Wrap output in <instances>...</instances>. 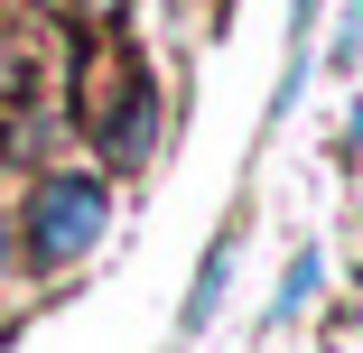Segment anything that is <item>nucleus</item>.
<instances>
[{"label":"nucleus","instance_id":"f03ea898","mask_svg":"<svg viewBox=\"0 0 363 353\" xmlns=\"http://www.w3.org/2000/svg\"><path fill=\"white\" fill-rule=\"evenodd\" d=\"M19 260L38 270V279H56V270H75L103 233H112V186L103 177H84V168H47L38 186H28V204H19Z\"/></svg>","mask_w":363,"mask_h":353},{"label":"nucleus","instance_id":"20e7f679","mask_svg":"<svg viewBox=\"0 0 363 353\" xmlns=\"http://www.w3.org/2000/svg\"><path fill=\"white\" fill-rule=\"evenodd\" d=\"M317 279H326V260H317V251H298V260H289V279H279V298H270V325L298 316V307L317 298Z\"/></svg>","mask_w":363,"mask_h":353},{"label":"nucleus","instance_id":"7ed1b4c3","mask_svg":"<svg viewBox=\"0 0 363 353\" xmlns=\"http://www.w3.org/2000/svg\"><path fill=\"white\" fill-rule=\"evenodd\" d=\"M233 260H242V233H214L205 270L186 279V307H177V325H186V335H196V325H214V307H224V289H233Z\"/></svg>","mask_w":363,"mask_h":353},{"label":"nucleus","instance_id":"423d86ee","mask_svg":"<svg viewBox=\"0 0 363 353\" xmlns=\"http://www.w3.org/2000/svg\"><path fill=\"white\" fill-rule=\"evenodd\" d=\"M10 251H19V233H10V214H0V270H10Z\"/></svg>","mask_w":363,"mask_h":353},{"label":"nucleus","instance_id":"39448f33","mask_svg":"<svg viewBox=\"0 0 363 353\" xmlns=\"http://www.w3.org/2000/svg\"><path fill=\"white\" fill-rule=\"evenodd\" d=\"M19 103H28V56H19L10 37H0V121H10Z\"/></svg>","mask_w":363,"mask_h":353},{"label":"nucleus","instance_id":"f257e3e1","mask_svg":"<svg viewBox=\"0 0 363 353\" xmlns=\"http://www.w3.org/2000/svg\"><path fill=\"white\" fill-rule=\"evenodd\" d=\"M75 112L94 130L103 168H150L159 158V130H168V103H159V75L121 47H94L75 65Z\"/></svg>","mask_w":363,"mask_h":353}]
</instances>
